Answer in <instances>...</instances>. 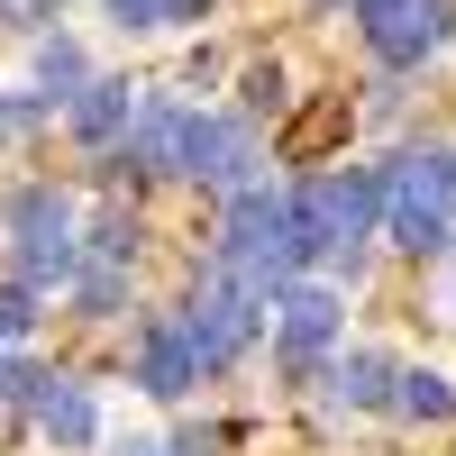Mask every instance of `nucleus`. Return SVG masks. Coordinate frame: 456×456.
Instances as JSON below:
<instances>
[{"instance_id":"nucleus-1","label":"nucleus","mask_w":456,"mask_h":456,"mask_svg":"<svg viewBox=\"0 0 456 456\" xmlns=\"http://www.w3.org/2000/svg\"><path fill=\"white\" fill-rule=\"evenodd\" d=\"M265 320H274V374L283 384H311V374L338 356V329H347V301L329 283H283L265 301Z\"/></svg>"},{"instance_id":"nucleus-2","label":"nucleus","mask_w":456,"mask_h":456,"mask_svg":"<svg viewBox=\"0 0 456 456\" xmlns=\"http://www.w3.org/2000/svg\"><path fill=\"white\" fill-rule=\"evenodd\" d=\"M265 156H256V128L247 119H219V110H183V146H174V174H192L201 192H247V183H265L256 174Z\"/></svg>"},{"instance_id":"nucleus-3","label":"nucleus","mask_w":456,"mask_h":456,"mask_svg":"<svg viewBox=\"0 0 456 456\" xmlns=\"http://www.w3.org/2000/svg\"><path fill=\"white\" fill-rule=\"evenodd\" d=\"M347 19L365 28V46L384 55V73H411V64H429L456 37V0H356Z\"/></svg>"},{"instance_id":"nucleus-4","label":"nucleus","mask_w":456,"mask_h":456,"mask_svg":"<svg viewBox=\"0 0 456 456\" xmlns=\"http://www.w3.org/2000/svg\"><path fill=\"white\" fill-rule=\"evenodd\" d=\"M174 329H183V347H192V365H201V374H228V365L256 347L265 311H256V301H238L228 283H210V274H201V301H192V311H174Z\"/></svg>"},{"instance_id":"nucleus-5","label":"nucleus","mask_w":456,"mask_h":456,"mask_svg":"<svg viewBox=\"0 0 456 456\" xmlns=\"http://www.w3.org/2000/svg\"><path fill=\"white\" fill-rule=\"evenodd\" d=\"M183 110H192V101H137V119L119 128V146H110V174H137V183L174 174V146H183Z\"/></svg>"},{"instance_id":"nucleus-6","label":"nucleus","mask_w":456,"mask_h":456,"mask_svg":"<svg viewBox=\"0 0 456 456\" xmlns=\"http://www.w3.org/2000/svg\"><path fill=\"white\" fill-rule=\"evenodd\" d=\"M384 192L456 228V146H420V156H393V165H384Z\"/></svg>"},{"instance_id":"nucleus-7","label":"nucleus","mask_w":456,"mask_h":456,"mask_svg":"<svg viewBox=\"0 0 456 456\" xmlns=\"http://www.w3.org/2000/svg\"><path fill=\"white\" fill-rule=\"evenodd\" d=\"M192 384H201V365H192V347H183V329H174V320H146V329H137V393L183 402Z\"/></svg>"},{"instance_id":"nucleus-8","label":"nucleus","mask_w":456,"mask_h":456,"mask_svg":"<svg viewBox=\"0 0 456 456\" xmlns=\"http://www.w3.org/2000/svg\"><path fill=\"white\" fill-rule=\"evenodd\" d=\"M128 119H137V83H110V73H92V83L64 101V128L83 137V146H101V156L119 146V128H128Z\"/></svg>"},{"instance_id":"nucleus-9","label":"nucleus","mask_w":456,"mask_h":456,"mask_svg":"<svg viewBox=\"0 0 456 456\" xmlns=\"http://www.w3.org/2000/svg\"><path fill=\"white\" fill-rule=\"evenodd\" d=\"M320 393H329L338 411H384V393H393V356H384V347H338V356L320 365Z\"/></svg>"},{"instance_id":"nucleus-10","label":"nucleus","mask_w":456,"mask_h":456,"mask_svg":"<svg viewBox=\"0 0 456 456\" xmlns=\"http://www.w3.org/2000/svg\"><path fill=\"white\" fill-rule=\"evenodd\" d=\"M0 228H10V247H46V238H73V201L55 183H19L10 201H0Z\"/></svg>"},{"instance_id":"nucleus-11","label":"nucleus","mask_w":456,"mask_h":456,"mask_svg":"<svg viewBox=\"0 0 456 456\" xmlns=\"http://www.w3.org/2000/svg\"><path fill=\"white\" fill-rule=\"evenodd\" d=\"M393 420H420V429H447L456 420V384L438 365H393V393H384Z\"/></svg>"},{"instance_id":"nucleus-12","label":"nucleus","mask_w":456,"mask_h":456,"mask_svg":"<svg viewBox=\"0 0 456 456\" xmlns=\"http://www.w3.org/2000/svg\"><path fill=\"white\" fill-rule=\"evenodd\" d=\"M37 429H46V447H92L101 438V402H92V384H73V374H64V384L46 393V402H37Z\"/></svg>"},{"instance_id":"nucleus-13","label":"nucleus","mask_w":456,"mask_h":456,"mask_svg":"<svg viewBox=\"0 0 456 456\" xmlns=\"http://www.w3.org/2000/svg\"><path fill=\"white\" fill-rule=\"evenodd\" d=\"M374 238H393L402 256H447V247H456V228H447V219H429V210H411V201H393V192H384V228H374Z\"/></svg>"},{"instance_id":"nucleus-14","label":"nucleus","mask_w":456,"mask_h":456,"mask_svg":"<svg viewBox=\"0 0 456 456\" xmlns=\"http://www.w3.org/2000/svg\"><path fill=\"white\" fill-rule=\"evenodd\" d=\"M119 301H128V265L83 256V274H73V311H83V320H119Z\"/></svg>"},{"instance_id":"nucleus-15","label":"nucleus","mask_w":456,"mask_h":456,"mask_svg":"<svg viewBox=\"0 0 456 456\" xmlns=\"http://www.w3.org/2000/svg\"><path fill=\"white\" fill-rule=\"evenodd\" d=\"M83 83H92L83 46H73V37H46V46H37V92H46V101H73Z\"/></svg>"},{"instance_id":"nucleus-16","label":"nucleus","mask_w":456,"mask_h":456,"mask_svg":"<svg viewBox=\"0 0 456 456\" xmlns=\"http://www.w3.org/2000/svg\"><path fill=\"white\" fill-rule=\"evenodd\" d=\"M137 238H146V228H137V210H101V219H92V238H83V256L128 265V256H137Z\"/></svg>"},{"instance_id":"nucleus-17","label":"nucleus","mask_w":456,"mask_h":456,"mask_svg":"<svg viewBox=\"0 0 456 456\" xmlns=\"http://www.w3.org/2000/svg\"><path fill=\"white\" fill-rule=\"evenodd\" d=\"M55 384H64V374H55V365H0V393H10V402H28V411H37V402H46Z\"/></svg>"},{"instance_id":"nucleus-18","label":"nucleus","mask_w":456,"mask_h":456,"mask_svg":"<svg viewBox=\"0 0 456 456\" xmlns=\"http://www.w3.org/2000/svg\"><path fill=\"white\" fill-rule=\"evenodd\" d=\"M238 92H247V119L283 110V64H247V73H238Z\"/></svg>"},{"instance_id":"nucleus-19","label":"nucleus","mask_w":456,"mask_h":456,"mask_svg":"<svg viewBox=\"0 0 456 456\" xmlns=\"http://www.w3.org/2000/svg\"><path fill=\"white\" fill-rule=\"evenodd\" d=\"M28 329H37V292H28V283H0V347L28 338Z\"/></svg>"},{"instance_id":"nucleus-20","label":"nucleus","mask_w":456,"mask_h":456,"mask_svg":"<svg viewBox=\"0 0 456 456\" xmlns=\"http://www.w3.org/2000/svg\"><path fill=\"white\" fill-rule=\"evenodd\" d=\"M46 110H55L46 92H37V101H0V137H19V128H37V119H46Z\"/></svg>"},{"instance_id":"nucleus-21","label":"nucleus","mask_w":456,"mask_h":456,"mask_svg":"<svg viewBox=\"0 0 456 456\" xmlns=\"http://www.w3.org/2000/svg\"><path fill=\"white\" fill-rule=\"evenodd\" d=\"M101 10H110V28H128V37L156 28V0H101Z\"/></svg>"},{"instance_id":"nucleus-22","label":"nucleus","mask_w":456,"mask_h":456,"mask_svg":"<svg viewBox=\"0 0 456 456\" xmlns=\"http://www.w3.org/2000/svg\"><path fill=\"white\" fill-rule=\"evenodd\" d=\"M210 0H156V28H201Z\"/></svg>"},{"instance_id":"nucleus-23","label":"nucleus","mask_w":456,"mask_h":456,"mask_svg":"<svg viewBox=\"0 0 456 456\" xmlns=\"http://www.w3.org/2000/svg\"><path fill=\"white\" fill-rule=\"evenodd\" d=\"M365 110H374V119H393V110H402V73H384V83L365 92Z\"/></svg>"},{"instance_id":"nucleus-24","label":"nucleus","mask_w":456,"mask_h":456,"mask_svg":"<svg viewBox=\"0 0 456 456\" xmlns=\"http://www.w3.org/2000/svg\"><path fill=\"white\" fill-rule=\"evenodd\" d=\"M110 456H165V447H146V438H119V447H110Z\"/></svg>"},{"instance_id":"nucleus-25","label":"nucleus","mask_w":456,"mask_h":456,"mask_svg":"<svg viewBox=\"0 0 456 456\" xmlns=\"http://www.w3.org/2000/svg\"><path fill=\"white\" fill-rule=\"evenodd\" d=\"M320 10H356V0H320Z\"/></svg>"}]
</instances>
